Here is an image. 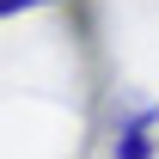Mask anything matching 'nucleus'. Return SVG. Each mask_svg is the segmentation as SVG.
<instances>
[{"label":"nucleus","mask_w":159,"mask_h":159,"mask_svg":"<svg viewBox=\"0 0 159 159\" xmlns=\"http://www.w3.org/2000/svg\"><path fill=\"white\" fill-rule=\"evenodd\" d=\"M147 122H153V116H135L129 129H122V141H116V147H122L129 159H147V153H153V141H147Z\"/></svg>","instance_id":"obj_1"},{"label":"nucleus","mask_w":159,"mask_h":159,"mask_svg":"<svg viewBox=\"0 0 159 159\" xmlns=\"http://www.w3.org/2000/svg\"><path fill=\"white\" fill-rule=\"evenodd\" d=\"M31 6H49V0H0V12H6V19H19V12H31Z\"/></svg>","instance_id":"obj_2"}]
</instances>
